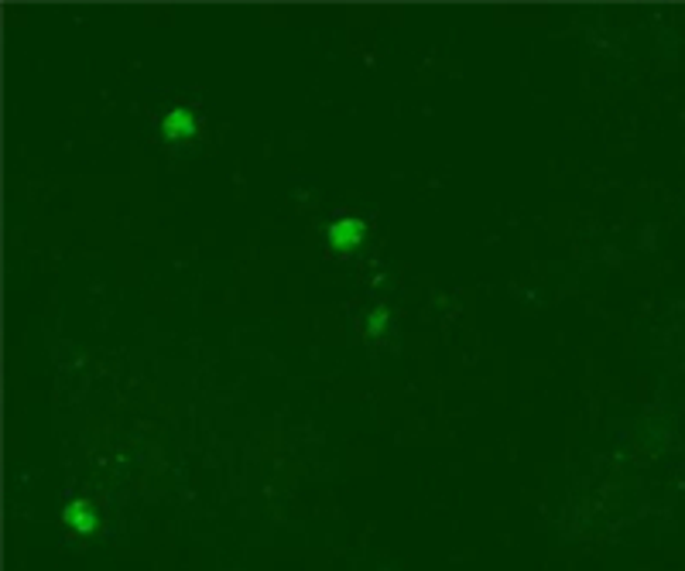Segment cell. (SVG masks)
<instances>
[{
  "instance_id": "277c9868",
  "label": "cell",
  "mask_w": 685,
  "mask_h": 571,
  "mask_svg": "<svg viewBox=\"0 0 685 571\" xmlns=\"http://www.w3.org/2000/svg\"><path fill=\"white\" fill-rule=\"evenodd\" d=\"M391 328V312L384 309V304H377V309H371L367 315H363V333H367L371 339H384Z\"/></svg>"
},
{
  "instance_id": "3957f363",
  "label": "cell",
  "mask_w": 685,
  "mask_h": 571,
  "mask_svg": "<svg viewBox=\"0 0 685 571\" xmlns=\"http://www.w3.org/2000/svg\"><path fill=\"white\" fill-rule=\"evenodd\" d=\"M62 520H66L76 534H93L96 531V523H100V517H96V510L90 507V503L86 499H73L66 510H62Z\"/></svg>"
},
{
  "instance_id": "7a4b0ae2",
  "label": "cell",
  "mask_w": 685,
  "mask_h": 571,
  "mask_svg": "<svg viewBox=\"0 0 685 571\" xmlns=\"http://www.w3.org/2000/svg\"><path fill=\"white\" fill-rule=\"evenodd\" d=\"M367 219H360V216H350V212H339L336 219H329V226L323 230V239H326V247L339 257H347V254H357L363 244H367Z\"/></svg>"
},
{
  "instance_id": "6da1fadb",
  "label": "cell",
  "mask_w": 685,
  "mask_h": 571,
  "mask_svg": "<svg viewBox=\"0 0 685 571\" xmlns=\"http://www.w3.org/2000/svg\"><path fill=\"white\" fill-rule=\"evenodd\" d=\"M199 130H203L199 109L189 106V103L168 106L165 114L158 117V138L168 147H189V144H196L199 141Z\"/></svg>"
}]
</instances>
